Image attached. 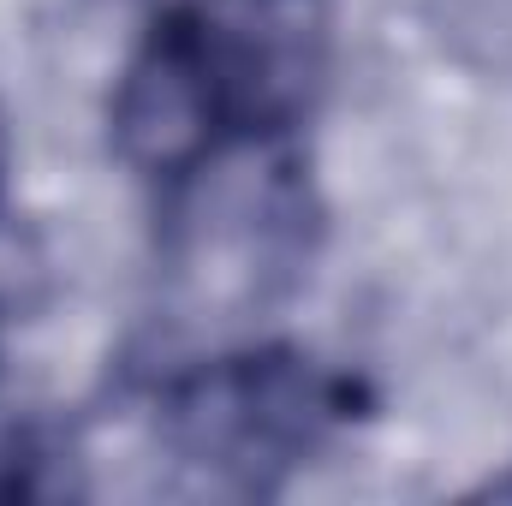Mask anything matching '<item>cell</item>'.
<instances>
[{"mask_svg":"<svg viewBox=\"0 0 512 506\" xmlns=\"http://www.w3.org/2000/svg\"><path fill=\"white\" fill-rule=\"evenodd\" d=\"M298 251V203L268 167H221L185 215L179 233V292L197 316L215 322L262 304Z\"/></svg>","mask_w":512,"mask_h":506,"instance_id":"1","label":"cell"},{"mask_svg":"<svg viewBox=\"0 0 512 506\" xmlns=\"http://www.w3.org/2000/svg\"><path fill=\"white\" fill-rule=\"evenodd\" d=\"M447 30L483 66H512V0H447Z\"/></svg>","mask_w":512,"mask_h":506,"instance_id":"2","label":"cell"},{"mask_svg":"<svg viewBox=\"0 0 512 506\" xmlns=\"http://www.w3.org/2000/svg\"><path fill=\"white\" fill-rule=\"evenodd\" d=\"M0 161H6V126H0Z\"/></svg>","mask_w":512,"mask_h":506,"instance_id":"3","label":"cell"}]
</instances>
